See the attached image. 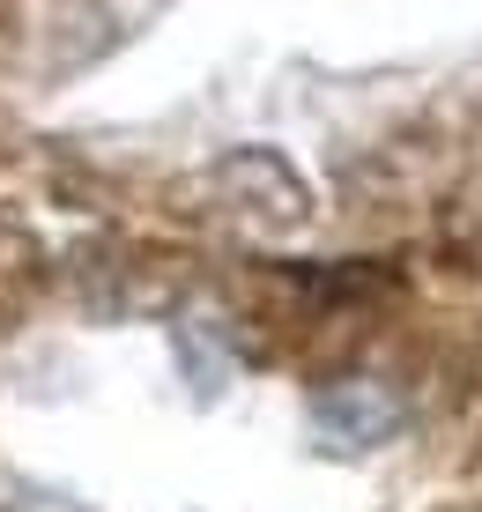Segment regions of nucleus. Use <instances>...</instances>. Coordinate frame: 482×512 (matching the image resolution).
I'll return each instance as SVG.
<instances>
[{"label": "nucleus", "instance_id": "f03ea898", "mask_svg": "<svg viewBox=\"0 0 482 512\" xmlns=\"http://www.w3.org/2000/svg\"><path fill=\"white\" fill-rule=\"evenodd\" d=\"M216 186H223L238 208L267 216V223H305V208H312L305 179H297L290 156H275V149H230L223 164H216Z\"/></svg>", "mask_w": 482, "mask_h": 512}, {"label": "nucleus", "instance_id": "f257e3e1", "mask_svg": "<svg viewBox=\"0 0 482 512\" xmlns=\"http://www.w3.org/2000/svg\"><path fill=\"white\" fill-rule=\"evenodd\" d=\"M312 431H319L327 453H371L401 431V401L379 379H342L312 401Z\"/></svg>", "mask_w": 482, "mask_h": 512}, {"label": "nucleus", "instance_id": "7ed1b4c3", "mask_svg": "<svg viewBox=\"0 0 482 512\" xmlns=\"http://www.w3.org/2000/svg\"><path fill=\"white\" fill-rule=\"evenodd\" d=\"M171 349H178V372H186L193 401H223L230 394V372H238V364H230V342L201 320V312H186V320L171 327Z\"/></svg>", "mask_w": 482, "mask_h": 512}]
</instances>
